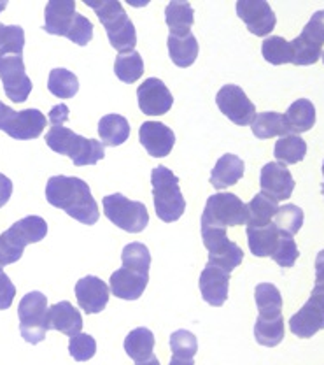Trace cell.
<instances>
[{"label": "cell", "mask_w": 324, "mask_h": 365, "mask_svg": "<svg viewBox=\"0 0 324 365\" xmlns=\"http://www.w3.org/2000/svg\"><path fill=\"white\" fill-rule=\"evenodd\" d=\"M147 283H150V274L133 271L121 265V269L110 274L109 290L117 299L137 300L146 292Z\"/></svg>", "instance_id": "obj_19"}, {"label": "cell", "mask_w": 324, "mask_h": 365, "mask_svg": "<svg viewBox=\"0 0 324 365\" xmlns=\"http://www.w3.org/2000/svg\"><path fill=\"white\" fill-rule=\"evenodd\" d=\"M7 7V2H2V0H0V13H2L4 9H6Z\"/></svg>", "instance_id": "obj_52"}, {"label": "cell", "mask_w": 324, "mask_h": 365, "mask_svg": "<svg viewBox=\"0 0 324 365\" xmlns=\"http://www.w3.org/2000/svg\"><path fill=\"white\" fill-rule=\"evenodd\" d=\"M139 108L150 116H162L174 106V97L165 83L158 78H150L137 88Z\"/></svg>", "instance_id": "obj_15"}, {"label": "cell", "mask_w": 324, "mask_h": 365, "mask_svg": "<svg viewBox=\"0 0 324 365\" xmlns=\"http://www.w3.org/2000/svg\"><path fill=\"white\" fill-rule=\"evenodd\" d=\"M11 195H13V181L4 176V174H0V207L9 202Z\"/></svg>", "instance_id": "obj_48"}, {"label": "cell", "mask_w": 324, "mask_h": 365, "mask_svg": "<svg viewBox=\"0 0 324 365\" xmlns=\"http://www.w3.org/2000/svg\"><path fill=\"white\" fill-rule=\"evenodd\" d=\"M289 329L300 339H310L324 329V284H314L302 309L289 319Z\"/></svg>", "instance_id": "obj_11"}, {"label": "cell", "mask_w": 324, "mask_h": 365, "mask_svg": "<svg viewBox=\"0 0 324 365\" xmlns=\"http://www.w3.org/2000/svg\"><path fill=\"white\" fill-rule=\"evenodd\" d=\"M286 125L293 135L308 132L315 125V108L308 98L295 101L284 114Z\"/></svg>", "instance_id": "obj_25"}, {"label": "cell", "mask_w": 324, "mask_h": 365, "mask_svg": "<svg viewBox=\"0 0 324 365\" xmlns=\"http://www.w3.org/2000/svg\"><path fill=\"white\" fill-rule=\"evenodd\" d=\"M216 104L228 120L240 127H247L256 118V106L249 101L246 91L237 85H224L217 91Z\"/></svg>", "instance_id": "obj_13"}, {"label": "cell", "mask_w": 324, "mask_h": 365, "mask_svg": "<svg viewBox=\"0 0 324 365\" xmlns=\"http://www.w3.org/2000/svg\"><path fill=\"white\" fill-rule=\"evenodd\" d=\"M263 58L272 66H282V63H293L291 44L281 36L266 37L261 44Z\"/></svg>", "instance_id": "obj_37"}, {"label": "cell", "mask_w": 324, "mask_h": 365, "mask_svg": "<svg viewBox=\"0 0 324 365\" xmlns=\"http://www.w3.org/2000/svg\"><path fill=\"white\" fill-rule=\"evenodd\" d=\"M237 14L253 36L265 37L276 29V13L270 4L263 0H240L237 2Z\"/></svg>", "instance_id": "obj_14"}, {"label": "cell", "mask_w": 324, "mask_h": 365, "mask_svg": "<svg viewBox=\"0 0 324 365\" xmlns=\"http://www.w3.org/2000/svg\"><path fill=\"white\" fill-rule=\"evenodd\" d=\"M321 192H323V195H324V182L321 185Z\"/></svg>", "instance_id": "obj_53"}, {"label": "cell", "mask_w": 324, "mask_h": 365, "mask_svg": "<svg viewBox=\"0 0 324 365\" xmlns=\"http://www.w3.org/2000/svg\"><path fill=\"white\" fill-rule=\"evenodd\" d=\"M202 239L209 251L207 264L216 265L226 272H234L244 260V251L237 242L230 241L226 235V228L202 227Z\"/></svg>", "instance_id": "obj_10"}, {"label": "cell", "mask_w": 324, "mask_h": 365, "mask_svg": "<svg viewBox=\"0 0 324 365\" xmlns=\"http://www.w3.org/2000/svg\"><path fill=\"white\" fill-rule=\"evenodd\" d=\"M298 257H300V251H298V246H296L295 239H293V235L286 234V232H281L277 248L272 253V260L276 262V264H279L281 267L289 269L295 265V262L298 260Z\"/></svg>", "instance_id": "obj_41"}, {"label": "cell", "mask_w": 324, "mask_h": 365, "mask_svg": "<svg viewBox=\"0 0 324 365\" xmlns=\"http://www.w3.org/2000/svg\"><path fill=\"white\" fill-rule=\"evenodd\" d=\"M0 79L7 98L14 104H21L32 91V81L25 72L21 55H0Z\"/></svg>", "instance_id": "obj_12"}, {"label": "cell", "mask_w": 324, "mask_h": 365, "mask_svg": "<svg viewBox=\"0 0 324 365\" xmlns=\"http://www.w3.org/2000/svg\"><path fill=\"white\" fill-rule=\"evenodd\" d=\"M298 39L305 43L307 46H312L315 49H321L324 44V9L315 11L312 14V18L308 20L307 25H305L303 32L300 34Z\"/></svg>", "instance_id": "obj_43"}, {"label": "cell", "mask_w": 324, "mask_h": 365, "mask_svg": "<svg viewBox=\"0 0 324 365\" xmlns=\"http://www.w3.org/2000/svg\"><path fill=\"white\" fill-rule=\"evenodd\" d=\"M25 48V32L18 25L0 23V55H21Z\"/></svg>", "instance_id": "obj_40"}, {"label": "cell", "mask_w": 324, "mask_h": 365, "mask_svg": "<svg viewBox=\"0 0 324 365\" xmlns=\"http://www.w3.org/2000/svg\"><path fill=\"white\" fill-rule=\"evenodd\" d=\"M68 120V108L65 104H58L49 111V121H51V127L56 125H63Z\"/></svg>", "instance_id": "obj_47"}, {"label": "cell", "mask_w": 324, "mask_h": 365, "mask_svg": "<svg viewBox=\"0 0 324 365\" xmlns=\"http://www.w3.org/2000/svg\"><path fill=\"white\" fill-rule=\"evenodd\" d=\"M93 23L88 20L83 14L75 13L74 21H72L70 30L67 34V39H70L72 43L78 46H86L93 39Z\"/></svg>", "instance_id": "obj_45"}, {"label": "cell", "mask_w": 324, "mask_h": 365, "mask_svg": "<svg viewBox=\"0 0 324 365\" xmlns=\"http://www.w3.org/2000/svg\"><path fill=\"white\" fill-rule=\"evenodd\" d=\"M202 297L207 304L214 307H221L228 299V288H230V272L207 264L200 274Z\"/></svg>", "instance_id": "obj_20"}, {"label": "cell", "mask_w": 324, "mask_h": 365, "mask_svg": "<svg viewBox=\"0 0 324 365\" xmlns=\"http://www.w3.org/2000/svg\"><path fill=\"white\" fill-rule=\"evenodd\" d=\"M14 297H16V287H14L13 281L9 279L6 272L0 271V311L9 309Z\"/></svg>", "instance_id": "obj_46"}, {"label": "cell", "mask_w": 324, "mask_h": 365, "mask_svg": "<svg viewBox=\"0 0 324 365\" xmlns=\"http://www.w3.org/2000/svg\"><path fill=\"white\" fill-rule=\"evenodd\" d=\"M167 46H169V55L172 62L177 67H189L193 66L194 60L198 56V41L193 36V32L186 34V36H175V34H169L167 39Z\"/></svg>", "instance_id": "obj_26"}, {"label": "cell", "mask_w": 324, "mask_h": 365, "mask_svg": "<svg viewBox=\"0 0 324 365\" xmlns=\"http://www.w3.org/2000/svg\"><path fill=\"white\" fill-rule=\"evenodd\" d=\"M105 216L128 234H140L150 223V212L142 202L130 200L121 193L104 197Z\"/></svg>", "instance_id": "obj_7"}, {"label": "cell", "mask_w": 324, "mask_h": 365, "mask_svg": "<svg viewBox=\"0 0 324 365\" xmlns=\"http://www.w3.org/2000/svg\"><path fill=\"white\" fill-rule=\"evenodd\" d=\"M170 349L175 359L192 360L198 351V341L189 330H177L170 336Z\"/></svg>", "instance_id": "obj_42"}, {"label": "cell", "mask_w": 324, "mask_h": 365, "mask_svg": "<svg viewBox=\"0 0 324 365\" xmlns=\"http://www.w3.org/2000/svg\"><path fill=\"white\" fill-rule=\"evenodd\" d=\"M259 186L261 193L273 199L276 202L288 200L295 190V180L288 167L279 162H268L259 174Z\"/></svg>", "instance_id": "obj_16"}, {"label": "cell", "mask_w": 324, "mask_h": 365, "mask_svg": "<svg viewBox=\"0 0 324 365\" xmlns=\"http://www.w3.org/2000/svg\"><path fill=\"white\" fill-rule=\"evenodd\" d=\"M244 160H240L237 155L226 153L217 160L216 167L211 173V185L216 190H224L228 186H234L244 178Z\"/></svg>", "instance_id": "obj_23"}, {"label": "cell", "mask_w": 324, "mask_h": 365, "mask_svg": "<svg viewBox=\"0 0 324 365\" xmlns=\"http://www.w3.org/2000/svg\"><path fill=\"white\" fill-rule=\"evenodd\" d=\"M46 322H48V330H56V332H62L68 337L78 336L83 330L81 313L68 300H63V302L48 307Z\"/></svg>", "instance_id": "obj_21"}, {"label": "cell", "mask_w": 324, "mask_h": 365, "mask_svg": "<svg viewBox=\"0 0 324 365\" xmlns=\"http://www.w3.org/2000/svg\"><path fill=\"white\" fill-rule=\"evenodd\" d=\"M108 283L97 276H86L75 283V299L79 307L88 314H97L105 309L109 302Z\"/></svg>", "instance_id": "obj_17"}, {"label": "cell", "mask_w": 324, "mask_h": 365, "mask_svg": "<svg viewBox=\"0 0 324 365\" xmlns=\"http://www.w3.org/2000/svg\"><path fill=\"white\" fill-rule=\"evenodd\" d=\"M194 11L188 2H170L165 9V21L169 25L170 34L186 36L192 32Z\"/></svg>", "instance_id": "obj_32"}, {"label": "cell", "mask_w": 324, "mask_h": 365, "mask_svg": "<svg viewBox=\"0 0 324 365\" xmlns=\"http://www.w3.org/2000/svg\"><path fill=\"white\" fill-rule=\"evenodd\" d=\"M247 223V204L242 202L234 193H216L207 199L202 227L226 228L246 225Z\"/></svg>", "instance_id": "obj_6"}, {"label": "cell", "mask_w": 324, "mask_h": 365, "mask_svg": "<svg viewBox=\"0 0 324 365\" xmlns=\"http://www.w3.org/2000/svg\"><path fill=\"white\" fill-rule=\"evenodd\" d=\"M323 63H324V53H323Z\"/></svg>", "instance_id": "obj_55"}, {"label": "cell", "mask_w": 324, "mask_h": 365, "mask_svg": "<svg viewBox=\"0 0 324 365\" xmlns=\"http://www.w3.org/2000/svg\"><path fill=\"white\" fill-rule=\"evenodd\" d=\"M258 306V318L276 319L282 317V295L279 288L272 283H259L254 290Z\"/></svg>", "instance_id": "obj_28"}, {"label": "cell", "mask_w": 324, "mask_h": 365, "mask_svg": "<svg viewBox=\"0 0 324 365\" xmlns=\"http://www.w3.org/2000/svg\"><path fill=\"white\" fill-rule=\"evenodd\" d=\"M140 144L150 153V157L165 158L169 157L175 144V134L172 128L160 121H146L140 125L139 130Z\"/></svg>", "instance_id": "obj_18"}, {"label": "cell", "mask_w": 324, "mask_h": 365, "mask_svg": "<svg viewBox=\"0 0 324 365\" xmlns=\"http://www.w3.org/2000/svg\"><path fill=\"white\" fill-rule=\"evenodd\" d=\"M121 262H123V267L133 269V271H139L144 274H150L151 269V253L150 248L142 242H130L123 248L121 253Z\"/></svg>", "instance_id": "obj_38"}, {"label": "cell", "mask_w": 324, "mask_h": 365, "mask_svg": "<svg viewBox=\"0 0 324 365\" xmlns=\"http://www.w3.org/2000/svg\"><path fill=\"white\" fill-rule=\"evenodd\" d=\"M98 135L104 146H120L130 137V123L121 114H108L98 121Z\"/></svg>", "instance_id": "obj_27"}, {"label": "cell", "mask_w": 324, "mask_h": 365, "mask_svg": "<svg viewBox=\"0 0 324 365\" xmlns=\"http://www.w3.org/2000/svg\"><path fill=\"white\" fill-rule=\"evenodd\" d=\"M246 232L249 250L254 257H272L281 237V230L273 225V222L266 227H247Z\"/></svg>", "instance_id": "obj_24"}, {"label": "cell", "mask_w": 324, "mask_h": 365, "mask_svg": "<svg viewBox=\"0 0 324 365\" xmlns=\"http://www.w3.org/2000/svg\"><path fill=\"white\" fill-rule=\"evenodd\" d=\"M323 176H324V162H323Z\"/></svg>", "instance_id": "obj_54"}, {"label": "cell", "mask_w": 324, "mask_h": 365, "mask_svg": "<svg viewBox=\"0 0 324 365\" xmlns=\"http://www.w3.org/2000/svg\"><path fill=\"white\" fill-rule=\"evenodd\" d=\"M273 225L281 232H286L289 235H296L303 225V211L295 204H286L277 209L273 216Z\"/></svg>", "instance_id": "obj_39"}, {"label": "cell", "mask_w": 324, "mask_h": 365, "mask_svg": "<svg viewBox=\"0 0 324 365\" xmlns=\"http://www.w3.org/2000/svg\"><path fill=\"white\" fill-rule=\"evenodd\" d=\"M279 205L273 199L266 197L265 193L259 192L247 204V227H266L273 222Z\"/></svg>", "instance_id": "obj_31"}, {"label": "cell", "mask_w": 324, "mask_h": 365, "mask_svg": "<svg viewBox=\"0 0 324 365\" xmlns=\"http://www.w3.org/2000/svg\"><path fill=\"white\" fill-rule=\"evenodd\" d=\"M48 235V223L41 216H25L0 234V265H11L21 258L28 245L39 242Z\"/></svg>", "instance_id": "obj_4"}, {"label": "cell", "mask_w": 324, "mask_h": 365, "mask_svg": "<svg viewBox=\"0 0 324 365\" xmlns=\"http://www.w3.org/2000/svg\"><path fill=\"white\" fill-rule=\"evenodd\" d=\"M86 6L97 13L98 20L104 25L108 32V39L110 46L120 55L133 51L137 44V32L135 25L128 18L127 11L123 9L120 2L116 0H86Z\"/></svg>", "instance_id": "obj_3"}, {"label": "cell", "mask_w": 324, "mask_h": 365, "mask_svg": "<svg viewBox=\"0 0 324 365\" xmlns=\"http://www.w3.org/2000/svg\"><path fill=\"white\" fill-rule=\"evenodd\" d=\"M254 337H256L258 344L266 346V348H276L284 339V318H258L256 325H254Z\"/></svg>", "instance_id": "obj_36"}, {"label": "cell", "mask_w": 324, "mask_h": 365, "mask_svg": "<svg viewBox=\"0 0 324 365\" xmlns=\"http://www.w3.org/2000/svg\"><path fill=\"white\" fill-rule=\"evenodd\" d=\"M135 365H160V360L156 359L155 355H152L147 360H144V362H139V364H135Z\"/></svg>", "instance_id": "obj_51"}, {"label": "cell", "mask_w": 324, "mask_h": 365, "mask_svg": "<svg viewBox=\"0 0 324 365\" xmlns=\"http://www.w3.org/2000/svg\"><path fill=\"white\" fill-rule=\"evenodd\" d=\"M125 351L135 364L144 362L155 351V334L146 327L132 330L125 339Z\"/></svg>", "instance_id": "obj_29"}, {"label": "cell", "mask_w": 324, "mask_h": 365, "mask_svg": "<svg viewBox=\"0 0 324 365\" xmlns=\"http://www.w3.org/2000/svg\"><path fill=\"white\" fill-rule=\"evenodd\" d=\"M273 155L282 165H293V163L302 162L305 158L307 143L300 135H284L276 143Z\"/></svg>", "instance_id": "obj_33"}, {"label": "cell", "mask_w": 324, "mask_h": 365, "mask_svg": "<svg viewBox=\"0 0 324 365\" xmlns=\"http://www.w3.org/2000/svg\"><path fill=\"white\" fill-rule=\"evenodd\" d=\"M48 90L58 98H72L79 91V79L67 68H53L49 72Z\"/></svg>", "instance_id": "obj_35"}, {"label": "cell", "mask_w": 324, "mask_h": 365, "mask_svg": "<svg viewBox=\"0 0 324 365\" xmlns=\"http://www.w3.org/2000/svg\"><path fill=\"white\" fill-rule=\"evenodd\" d=\"M46 144L55 153L70 158L75 167L95 165L105 157L104 144L98 143L97 139H86V137L75 134L74 130L63 127V125L49 128V132L46 134Z\"/></svg>", "instance_id": "obj_2"}, {"label": "cell", "mask_w": 324, "mask_h": 365, "mask_svg": "<svg viewBox=\"0 0 324 365\" xmlns=\"http://www.w3.org/2000/svg\"><path fill=\"white\" fill-rule=\"evenodd\" d=\"M315 283L324 284V250L319 251L315 258Z\"/></svg>", "instance_id": "obj_49"}, {"label": "cell", "mask_w": 324, "mask_h": 365, "mask_svg": "<svg viewBox=\"0 0 324 365\" xmlns=\"http://www.w3.org/2000/svg\"><path fill=\"white\" fill-rule=\"evenodd\" d=\"M0 271H2V265H0Z\"/></svg>", "instance_id": "obj_56"}, {"label": "cell", "mask_w": 324, "mask_h": 365, "mask_svg": "<svg viewBox=\"0 0 324 365\" xmlns=\"http://www.w3.org/2000/svg\"><path fill=\"white\" fill-rule=\"evenodd\" d=\"M20 332L28 344H39L48 332V299L41 292H30L21 299L18 307Z\"/></svg>", "instance_id": "obj_8"}, {"label": "cell", "mask_w": 324, "mask_h": 365, "mask_svg": "<svg viewBox=\"0 0 324 365\" xmlns=\"http://www.w3.org/2000/svg\"><path fill=\"white\" fill-rule=\"evenodd\" d=\"M114 72H116L117 79H121L127 85H132L137 79L142 78L144 60L140 53L130 51L123 53V55H117L116 62H114Z\"/></svg>", "instance_id": "obj_34"}, {"label": "cell", "mask_w": 324, "mask_h": 365, "mask_svg": "<svg viewBox=\"0 0 324 365\" xmlns=\"http://www.w3.org/2000/svg\"><path fill=\"white\" fill-rule=\"evenodd\" d=\"M44 30L53 36L67 37L72 21L75 18V2L72 0H55L46 6Z\"/></svg>", "instance_id": "obj_22"}, {"label": "cell", "mask_w": 324, "mask_h": 365, "mask_svg": "<svg viewBox=\"0 0 324 365\" xmlns=\"http://www.w3.org/2000/svg\"><path fill=\"white\" fill-rule=\"evenodd\" d=\"M151 185L158 218L165 223L177 222L186 209V200L179 188L177 176L167 167L158 165L151 173Z\"/></svg>", "instance_id": "obj_5"}, {"label": "cell", "mask_w": 324, "mask_h": 365, "mask_svg": "<svg viewBox=\"0 0 324 365\" xmlns=\"http://www.w3.org/2000/svg\"><path fill=\"white\" fill-rule=\"evenodd\" d=\"M169 365H194V362L193 359L186 360V359H175V356H172V360H170Z\"/></svg>", "instance_id": "obj_50"}, {"label": "cell", "mask_w": 324, "mask_h": 365, "mask_svg": "<svg viewBox=\"0 0 324 365\" xmlns=\"http://www.w3.org/2000/svg\"><path fill=\"white\" fill-rule=\"evenodd\" d=\"M251 130L258 139H270V137H284L291 135L288 125H286L284 114L266 111L259 113L251 123Z\"/></svg>", "instance_id": "obj_30"}, {"label": "cell", "mask_w": 324, "mask_h": 365, "mask_svg": "<svg viewBox=\"0 0 324 365\" xmlns=\"http://www.w3.org/2000/svg\"><path fill=\"white\" fill-rule=\"evenodd\" d=\"M68 353H70L72 359L75 362H88L90 359H93L95 353H97V342L90 334H78V336L70 337L68 342Z\"/></svg>", "instance_id": "obj_44"}, {"label": "cell", "mask_w": 324, "mask_h": 365, "mask_svg": "<svg viewBox=\"0 0 324 365\" xmlns=\"http://www.w3.org/2000/svg\"><path fill=\"white\" fill-rule=\"evenodd\" d=\"M48 120L39 109L14 111L0 101V130L18 140L37 139L44 132Z\"/></svg>", "instance_id": "obj_9"}, {"label": "cell", "mask_w": 324, "mask_h": 365, "mask_svg": "<svg viewBox=\"0 0 324 365\" xmlns=\"http://www.w3.org/2000/svg\"><path fill=\"white\" fill-rule=\"evenodd\" d=\"M46 199L51 205L62 209L70 218L85 225H93L100 218L98 205L91 195L86 181L72 176H53L46 185Z\"/></svg>", "instance_id": "obj_1"}]
</instances>
